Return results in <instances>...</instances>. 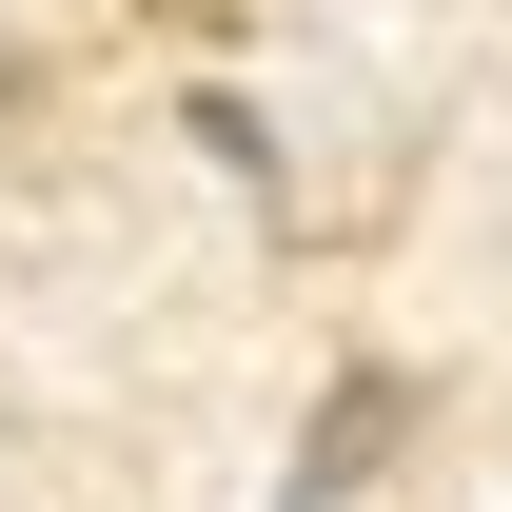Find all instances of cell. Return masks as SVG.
I'll list each match as a JSON object with an SVG mask.
<instances>
[{
  "instance_id": "1",
  "label": "cell",
  "mask_w": 512,
  "mask_h": 512,
  "mask_svg": "<svg viewBox=\"0 0 512 512\" xmlns=\"http://www.w3.org/2000/svg\"><path fill=\"white\" fill-rule=\"evenodd\" d=\"M394 434H414V375H335L316 394V434H296V473H276V512H335V493H375Z\"/></svg>"
}]
</instances>
